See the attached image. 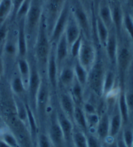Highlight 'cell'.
<instances>
[{"label":"cell","instance_id":"9f6ffc18","mask_svg":"<svg viewBox=\"0 0 133 147\" xmlns=\"http://www.w3.org/2000/svg\"><path fill=\"white\" fill-rule=\"evenodd\" d=\"M109 147H118V146H117L116 142H113V143H111V144H109Z\"/></svg>","mask_w":133,"mask_h":147},{"label":"cell","instance_id":"603a6c76","mask_svg":"<svg viewBox=\"0 0 133 147\" xmlns=\"http://www.w3.org/2000/svg\"><path fill=\"white\" fill-rule=\"evenodd\" d=\"M3 54L10 59H14L18 57V47L17 41L13 39L12 37L7 36L6 41L3 45Z\"/></svg>","mask_w":133,"mask_h":147},{"label":"cell","instance_id":"9a60e30c","mask_svg":"<svg viewBox=\"0 0 133 147\" xmlns=\"http://www.w3.org/2000/svg\"><path fill=\"white\" fill-rule=\"evenodd\" d=\"M55 56H56V61L58 67H60L61 64L65 61V59L68 58L69 53V45L68 44L67 38L65 35L63 34L59 37L58 42L55 44Z\"/></svg>","mask_w":133,"mask_h":147},{"label":"cell","instance_id":"1f68e13d","mask_svg":"<svg viewBox=\"0 0 133 147\" xmlns=\"http://www.w3.org/2000/svg\"><path fill=\"white\" fill-rule=\"evenodd\" d=\"M118 104H119V113L122 117V122L126 123L129 121V107L126 102L125 98V93L124 92H121L119 94V98H118Z\"/></svg>","mask_w":133,"mask_h":147},{"label":"cell","instance_id":"f1b7e54d","mask_svg":"<svg viewBox=\"0 0 133 147\" xmlns=\"http://www.w3.org/2000/svg\"><path fill=\"white\" fill-rule=\"evenodd\" d=\"M96 29L99 43L105 46L109 35V28L104 24V22L99 17H97L96 19Z\"/></svg>","mask_w":133,"mask_h":147},{"label":"cell","instance_id":"d6986e66","mask_svg":"<svg viewBox=\"0 0 133 147\" xmlns=\"http://www.w3.org/2000/svg\"><path fill=\"white\" fill-rule=\"evenodd\" d=\"M105 47H106L107 55L109 60L112 63H115L117 50H118V43H117V36L114 32L109 33Z\"/></svg>","mask_w":133,"mask_h":147},{"label":"cell","instance_id":"2e32d148","mask_svg":"<svg viewBox=\"0 0 133 147\" xmlns=\"http://www.w3.org/2000/svg\"><path fill=\"white\" fill-rule=\"evenodd\" d=\"M64 35H65V36L67 38L68 44L69 46L72 45L74 42L82 35L81 28L78 26V24L76 23V20L74 19L72 13H71V15L69 17V20L68 22Z\"/></svg>","mask_w":133,"mask_h":147},{"label":"cell","instance_id":"ac0fdd59","mask_svg":"<svg viewBox=\"0 0 133 147\" xmlns=\"http://www.w3.org/2000/svg\"><path fill=\"white\" fill-rule=\"evenodd\" d=\"M59 105L60 109L71 121H73V114L76 107V104L71 97L70 93L63 92L59 96Z\"/></svg>","mask_w":133,"mask_h":147},{"label":"cell","instance_id":"60d3db41","mask_svg":"<svg viewBox=\"0 0 133 147\" xmlns=\"http://www.w3.org/2000/svg\"><path fill=\"white\" fill-rule=\"evenodd\" d=\"M37 144L39 147H53L52 142L50 140L48 134L45 133H39L36 138Z\"/></svg>","mask_w":133,"mask_h":147},{"label":"cell","instance_id":"6f0895ef","mask_svg":"<svg viewBox=\"0 0 133 147\" xmlns=\"http://www.w3.org/2000/svg\"><path fill=\"white\" fill-rule=\"evenodd\" d=\"M112 1H116V0H110V2H112ZM117 1H118V0H117Z\"/></svg>","mask_w":133,"mask_h":147},{"label":"cell","instance_id":"94428289","mask_svg":"<svg viewBox=\"0 0 133 147\" xmlns=\"http://www.w3.org/2000/svg\"><path fill=\"white\" fill-rule=\"evenodd\" d=\"M131 147H133V144H132V146H131Z\"/></svg>","mask_w":133,"mask_h":147},{"label":"cell","instance_id":"c3c4849f","mask_svg":"<svg viewBox=\"0 0 133 147\" xmlns=\"http://www.w3.org/2000/svg\"><path fill=\"white\" fill-rule=\"evenodd\" d=\"M23 1L24 0H13V5H14V11L13 12L14 13V14L16 13L19 7L20 6V5L22 4Z\"/></svg>","mask_w":133,"mask_h":147},{"label":"cell","instance_id":"74e56055","mask_svg":"<svg viewBox=\"0 0 133 147\" xmlns=\"http://www.w3.org/2000/svg\"><path fill=\"white\" fill-rule=\"evenodd\" d=\"M31 2H32V0H24L22 4L20 5V6L18 9V11L15 13V16L17 17V19L19 20L25 19L28 10H29L30 5H31Z\"/></svg>","mask_w":133,"mask_h":147},{"label":"cell","instance_id":"8992f818","mask_svg":"<svg viewBox=\"0 0 133 147\" xmlns=\"http://www.w3.org/2000/svg\"><path fill=\"white\" fill-rule=\"evenodd\" d=\"M42 83L40 73L37 67V65H30V76L28 79V83L27 90L28 91V98L30 101V107L32 110H36V97Z\"/></svg>","mask_w":133,"mask_h":147},{"label":"cell","instance_id":"ab89813d","mask_svg":"<svg viewBox=\"0 0 133 147\" xmlns=\"http://www.w3.org/2000/svg\"><path fill=\"white\" fill-rule=\"evenodd\" d=\"M122 28L127 31L130 37L131 38L133 42V22L132 19L129 14H124V20H122Z\"/></svg>","mask_w":133,"mask_h":147},{"label":"cell","instance_id":"8d00e7d4","mask_svg":"<svg viewBox=\"0 0 133 147\" xmlns=\"http://www.w3.org/2000/svg\"><path fill=\"white\" fill-rule=\"evenodd\" d=\"M1 140L4 141L5 144H7L9 146L11 147H22L18 143V140L14 136L13 133L10 131H5L1 135Z\"/></svg>","mask_w":133,"mask_h":147},{"label":"cell","instance_id":"4fadbf2b","mask_svg":"<svg viewBox=\"0 0 133 147\" xmlns=\"http://www.w3.org/2000/svg\"><path fill=\"white\" fill-rule=\"evenodd\" d=\"M48 136L50 138L51 142H52L53 146H54V147H67L64 136H63L62 130L60 129V126L58 122L56 115H54V117H53L52 121H51V126H50Z\"/></svg>","mask_w":133,"mask_h":147},{"label":"cell","instance_id":"9c48e42d","mask_svg":"<svg viewBox=\"0 0 133 147\" xmlns=\"http://www.w3.org/2000/svg\"><path fill=\"white\" fill-rule=\"evenodd\" d=\"M49 87L46 82H44L42 81L41 86L36 97V113L41 121H44L45 114H46V109L48 107V101H49Z\"/></svg>","mask_w":133,"mask_h":147},{"label":"cell","instance_id":"bcb514c9","mask_svg":"<svg viewBox=\"0 0 133 147\" xmlns=\"http://www.w3.org/2000/svg\"><path fill=\"white\" fill-rule=\"evenodd\" d=\"M125 98L129 107V111L133 112V90H129L125 93Z\"/></svg>","mask_w":133,"mask_h":147},{"label":"cell","instance_id":"7dc6e473","mask_svg":"<svg viewBox=\"0 0 133 147\" xmlns=\"http://www.w3.org/2000/svg\"><path fill=\"white\" fill-rule=\"evenodd\" d=\"M83 110L85 113V114H91V113H96V108L90 102H86L84 104Z\"/></svg>","mask_w":133,"mask_h":147},{"label":"cell","instance_id":"6da1fadb","mask_svg":"<svg viewBox=\"0 0 133 147\" xmlns=\"http://www.w3.org/2000/svg\"><path fill=\"white\" fill-rule=\"evenodd\" d=\"M52 42L50 40V36L46 28L45 20L43 18L37 31V34L35 39V58L36 59V65L41 68L46 67V63L50 54L51 49H52Z\"/></svg>","mask_w":133,"mask_h":147},{"label":"cell","instance_id":"e575fe53","mask_svg":"<svg viewBox=\"0 0 133 147\" xmlns=\"http://www.w3.org/2000/svg\"><path fill=\"white\" fill-rule=\"evenodd\" d=\"M73 144L75 147H88L86 141V135L82 130H74Z\"/></svg>","mask_w":133,"mask_h":147},{"label":"cell","instance_id":"f35d334b","mask_svg":"<svg viewBox=\"0 0 133 147\" xmlns=\"http://www.w3.org/2000/svg\"><path fill=\"white\" fill-rule=\"evenodd\" d=\"M83 39H84V35L82 34L74 42V43L69 46V52H70L71 56H72L73 58H77L80 48H81V45H82V42H83Z\"/></svg>","mask_w":133,"mask_h":147},{"label":"cell","instance_id":"7402d4cb","mask_svg":"<svg viewBox=\"0 0 133 147\" xmlns=\"http://www.w3.org/2000/svg\"><path fill=\"white\" fill-rule=\"evenodd\" d=\"M17 67H18V70H19V75L20 77H22L24 84L26 86V89H27L29 76H30L29 62L27 60L26 58H19V59L17 61Z\"/></svg>","mask_w":133,"mask_h":147},{"label":"cell","instance_id":"d590c367","mask_svg":"<svg viewBox=\"0 0 133 147\" xmlns=\"http://www.w3.org/2000/svg\"><path fill=\"white\" fill-rule=\"evenodd\" d=\"M16 108H17V114L19 119L22 122L27 123L28 121V113H27V105L22 103V100H16Z\"/></svg>","mask_w":133,"mask_h":147},{"label":"cell","instance_id":"e0dca14e","mask_svg":"<svg viewBox=\"0 0 133 147\" xmlns=\"http://www.w3.org/2000/svg\"><path fill=\"white\" fill-rule=\"evenodd\" d=\"M110 9L112 14V22L115 26L117 32H120L122 28V20H124V11H122V5L119 1H112L110 2Z\"/></svg>","mask_w":133,"mask_h":147},{"label":"cell","instance_id":"7c38bea8","mask_svg":"<svg viewBox=\"0 0 133 147\" xmlns=\"http://www.w3.org/2000/svg\"><path fill=\"white\" fill-rule=\"evenodd\" d=\"M133 59V55L131 51L126 46L118 47L117 55H116V65L118 67V71L121 76H124L128 71L131 65Z\"/></svg>","mask_w":133,"mask_h":147},{"label":"cell","instance_id":"4316f807","mask_svg":"<svg viewBox=\"0 0 133 147\" xmlns=\"http://www.w3.org/2000/svg\"><path fill=\"white\" fill-rule=\"evenodd\" d=\"M73 121L76 123V125L80 128L82 131L88 129L85 113L84 112L83 108L79 106H76L75 107V111L73 114Z\"/></svg>","mask_w":133,"mask_h":147},{"label":"cell","instance_id":"6125c7cd","mask_svg":"<svg viewBox=\"0 0 133 147\" xmlns=\"http://www.w3.org/2000/svg\"><path fill=\"white\" fill-rule=\"evenodd\" d=\"M0 1H1V0H0Z\"/></svg>","mask_w":133,"mask_h":147},{"label":"cell","instance_id":"11a10c76","mask_svg":"<svg viewBox=\"0 0 133 147\" xmlns=\"http://www.w3.org/2000/svg\"><path fill=\"white\" fill-rule=\"evenodd\" d=\"M0 147H11V146H9L7 144H5L4 141H2L1 139H0Z\"/></svg>","mask_w":133,"mask_h":147},{"label":"cell","instance_id":"db71d44e","mask_svg":"<svg viewBox=\"0 0 133 147\" xmlns=\"http://www.w3.org/2000/svg\"><path fill=\"white\" fill-rule=\"evenodd\" d=\"M126 4L130 9H133V0H126Z\"/></svg>","mask_w":133,"mask_h":147},{"label":"cell","instance_id":"d4e9b609","mask_svg":"<svg viewBox=\"0 0 133 147\" xmlns=\"http://www.w3.org/2000/svg\"><path fill=\"white\" fill-rule=\"evenodd\" d=\"M98 17L104 22V24L108 28H110V27L113 25V22H112L111 9H110L109 5L100 3L99 9H98Z\"/></svg>","mask_w":133,"mask_h":147},{"label":"cell","instance_id":"f5cc1de1","mask_svg":"<svg viewBox=\"0 0 133 147\" xmlns=\"http://www.w3.org/2000/svg\"><path fill=\"white\" fill-rule=\"evenodd\" d=\"M102 0H92V3H93V5H94V8L96 11H98V9H99V6L100 5Z\"/></svg>","mask_w":133,"mask_h":147},{"label":"cell","instance_id":"f546056e","mask_svg":"<svg viewBox=\"0 0 133 147\" xmlns=\"http://www.w3.org/2000/svg\"><path fill=\"white\" fill-rule=\"evenodd\" d=\"M27 113H28L27 123L28 124V127H29L30 136H31L33 142H36V138H37V125H36V121L35 116L33 114L32 109L28 105H27Z\"/></svg>","mask_w":133,"mask_h":147},{"label":"cell","instance_id":"f6af8a7d","mask_svg":"<svg viewBox=\"0 0 133 147\" xmlns=\"http://www.w3.org/2000/svg\"><path fill=\"white\" fill-rule=\"evenodd\" d=\"M86 141L88 147H100L99 139L93 135H87Z\"/></svg>","mask_w":133,"mask_h":147},{"label":"cell","instance_id":"d6a6232c","mask_svg":"<svg viewBox=\"0 0 133 147\" xmlns=\"http://www.w3.org/2000/svg\"><path fill=\"white\" fill-rule=\"evenodd\" d=\"M74 72H75V76L76 81L80 83L82 86H84L87 83L88 80V71L79 64V62L77 61L75 66H74Z\"/></svg>","mask_w":133,"mask_h":147},{"label":"cell","instance_id":"ba28073f","mask_svg":"<svg viewBox=\"0 0 133 147\" xmlns=\"http://www.w3.org/2000/svg\"><path fill=\"white\" fill-rule=\"evenodd\" d=\"M71 13H72L76 23L80 27L82 34L84 33V36L89 38L90 35V23L86 10L80 4L71 8Z\"/></svg>","mask_w":133,"mask_h":147},{"label":"cell","instance_id":"ffe728a7","mask_svg":"<svg viewBox=\"0 0 133 147\" xmlns=\"http://www.w3.org/2000/svg\"><path fill=\"white\" fill-rule=\"evenodd\" d=\"M110 119L107 114H103L99 118V121L97 125V135L99 139L104 140L109 136Z\"/></svg>","mask_w":133,"mask_h":147},{"label":"cell","instance_id":"91938a15","mask_svg":"<svg viewBox=\"0 0 133 147\" xmlns=\"http://www.w3.org/2000/svg\"><path fill=\"white\" fill-rule=\"evenodd\" d=\"M118 1H119V2H120V1H122V0H118Z\"/></svg>","mask_w":133,"mask_h":147},{"label":"cell","instance_id":"83f0119b","mask_svg":"<svg viewBox=\"0 0 133 147\" xmlns=\"http://www.w3.org/2000/svg\"><path fill=\"white\" fill-rule=\"evenodd\" d=\"M71 87V92H70V95L72 97L76 106H79L81 107V104L83 103V87L80 83L76 81V79H75L74 82L72 83V85L70 86Z\"/></svg>","mask_w":133,"mask_h":147},{"label":"cell","instance_id":"680465c9","mask_svg":"<svg viewBox=\"0 0 133 147\" xmlns=\"http://www.w3.org/2000/svg\"><path fill=\"white\" fill-rule=\"evenodd\" d=\"M131 19H132V22H133V16H132V18H131Z\"/></svg>","mask_w":133,"mask_h":147},{"label":"cell","instance_id":"f907efd6","mask_svg":"<svg viewBox=\"0 0 133 147\" xmlns=\"http://www.w3.org/2000/svg\"><path fill=\"white\" fill-rule=\"evenodd\" d=\"M90 1H91V0H79V2H80L81 5L83 6L85 10H86V8L88 7V5H89V4L90 3Z\"/></svg>","mask_w":133,"mask_h":147},{"label":"cell","instance_id":"52a82bcc","mask_svg":"<svg viewBox=\"0 0 133 147\" xmlns=\"http://www.w3.org/2000/svg\"><path fill=\"white\" fill-rule=\"evenodd\" d=\"M77 61L81 66H83L88 72L92 67L97 59L95 47L86 39H83L82 45L77 56Z\"/></svg>","mask_w":133,"mask_h":147},{"label":"cell","instance_id":"44dd1931","mask_svg":"<svg viewBox=\"0 0 133 147\" xmlns=\"http://www.w3.org/2000/svg\"><path fill=\"white\" fill-rule=\"evenodd\" d=\"M58 78H59V82L62 85L70 87L76 79L74 67H62V69H61L59 72V75Z\"/></svg>","mask_w":133,"mask_h":147},{"label":"cell","instance_id":"5b68a950","mask_svg":"<svg viewBox=\"0 0 133 147\" xmlns=\"http://www.w3.org/2000/svg\"><path fill=\"white\" fill-rule=\"evenodd\" d=\"M65 2L66 0H46L45 4H44V18L49 36Z\"/></svg>","mask_w":133,"mask_h":147},{"label":"cell","instance_id":"277c9868","mask_svg":"<svg viewBox=\"0 0 133 147\" xmlns=\"http://www.w3.org/2000/svg\"><path fill=\"white\" fill-rule=\"evenodd\" d=\"M70 15H71V7L69 2L68 0H66L64 6L62 10H61L59 17L57 18L54 23V26L50 33V40L53 45H55L59 39V37L64 34Z\"/></svg>","mask_w":133,"mask_h":147},{"label":"cell","instance_id":"b9f144b4","mask_svg":"<svg viewBox=\"0 0 133 147\" xmlns=\"http://www.w3.org/2000/svg\"><path fill=\"white\" fill-rule=\"evenodd\" d=\"M8 35H9V27H8V22H6L3 25L0 26V47L4 45Z\"/></svg>","mask_w":133,"mask_h":147},{"label":"cell","instance_id":"484cf974","mask_svg":"<svg viewBox=\"0 0 133 147\" xmlns=\"http://www.w3.org/2000/svg\"><path fill=\"white\" fill-rule=\"evenodd\" d=\"M115 84V75L114 72L107 70L105 74V77L103 81V89H102V95H108V94L114 90Z\"/></svg>","mask_w":133,"mask_h":147},{"label":"cell","instance_id":"5bb4252c","mask_svg":"<svg viewBox=\"0 0 133 147\" xmlns=\"http://www.w3.org/2000/svg\"><path fill=\"white\" fill-rule=\"evenodd\" d=\"M19 28L17 33V47H18V58H26L28 52V40L25 30L24 19L19 20Z\"/></svg>","mask_w":133,"mask_h":147},{"label":"cell","instance_id":"4dcf8cb0","mask_svg":"<svg viewBox=\"0 0 133 147\" xmlns=\"http://www.w3.org/2000/svg\"><path fill=\"white\" fill-rule=\"evenodd\" d=\"M122 124V120L120 113H115L110 120L109 136H111V138H115V136H117L121 130Z\"/></svg>","mask_w":133,"mask_h":147},{"label":"cell","instance_id":"816d5d0a","mask_svg":"<svg viewBox=\"0 0 133 147\" xmlns=\"http://www.w3.org/2000/svg\"><path fill=\"white\" fill-rule=\"evenodd\" d=\"M116 144H117V146H118V147H128V146L126 145L125 142L124 141V139H122V138H119V139L116 141Z\"/></svg>","mask_w":133,"mask_h":147},{"label":"cell","instance_id":"8fae6325","mask_svg":"<svg viewBox=\"0 0 133 147\" xmlns=\"http://www.w3.org/2000/svg\"><path fill=\"white\" fill-rule=\"evenodd\" d=\"M58 65L56 61V56H55V50H54V45H52L50 54L48 57V60L46 63V71H47V79L49 82L50 86L53 89H56L58 86Z\"/></svg>","mask_w":133,"mask_h":147},{"label":"cell","instance_id":"7a4b0ae2","mask_svg":"<svg viewBox=\"0 0 133 147\" xmlns=\"http://www.w3.org/2000/svg\"><path fill=\"white\" fill-rule=\"evenodd\" d=\"M44 14V5L40 0H32L28 12L24 19V25L27 37L36 36L37 31Z\"/></svg>","mask_w":133,"mask_h":147},{"label":"cell","instance_id":"836d02e7","mask_svg":"<svg viewBox=\"0 0 133 147\" xmlns=\"http://www.w3.org/2000/svg\"><path fill=\"white\" fill-rule=\"evenodd\" d=\"M11 89L13 92L17 96H20L25 92L26 86L24 84V82L22 79V77L20 76V75L14 76L12 80H11Z\"/></svg>","mask_w":133,"mask_h":147},{"label":"cell","instance_id":"681fc988","mask_svg":"<svg viewBox=\"0 0 133 147\" xmlns=\"http://www.w3.org/2000/svg\"><path fill=\"white\" fill-rule=\"evenodd\" d=\"M4 72H5V62H4V59L2 55L0 54V80H1L4 75Z\"/></svg>","mask_w":133,"mask_h":147},{"label":"cell","instance_id":"3957f363","mask_svg":"<svg viewBox=\"0 0 133 147\" xmlns=\"http://www.w3.org/2000/svg\"><path fill=\"white\" fill-rule=\"evenodd\" d=\"M106 70L101 60H97L93 64L92 67L89 70L87 83L90 89L94 91L98 96H102V89H103V81L105 77Z\"/></svg>","mask_w":133,"mask_h":147},{"label":"cell","instance_id":"7bdbcfd3","mask_svg":"<svg viewBox=\"0 0 133 147\" xmlns=\"http://www.w3.org/2000/svg\"><path fill=\"white\" fill-rule=\"evenodd\" d=\"M85 115H86L88 128H97V125L99 121V117L97 114V113L91 114H85Z\"/></svg>","mask_w":133,"mask_h":147},{"label":"cell","instance_id":"30bf717a","mask_svg":"<svg viewBox=\"0 0 133 147\" xmlns=\"http://www.w3.org/2000/svg\"><path fill=\"white\" fill-rule=\"evenodd\" d=\"M56 116H57L58 122L60 126V129L62 130L67 147H72V145H74L73 144L74 126H73L72 121L68 117H67V115L61 110L57 113Z\"/></svg>","mask_w":133,"mask_h":147},{"label":"cell","instance_id":"cb8c5ba5","mask_svg":"<svg viewBox=\"0 0 133 147\" xmlns=\"http://www.w3.org/2000/svg\"><path fill=\"white\" fill-rule=\"evenodd\" d=\"M14 11L13 0H1L0 1V26L7 22L8 17Z\"/></svg>","mask_w":133,"mask_h":147},{"label":"cell","instance_id":"ee69618b","mask_svg":"<svg viewBox=\"0 0 133 147\" xmlns=\"http://www.w3.org/2000/svg\"><path fill=\"white\" fill-rule=\"evenodd\" d=\"M122 139L125 142L128 147H131L133 144V130L130 129H125L122 133Z\"/></svg>","mask_w":133,"mask_h":147}]
</instances>
